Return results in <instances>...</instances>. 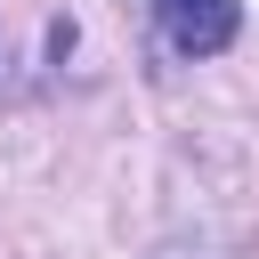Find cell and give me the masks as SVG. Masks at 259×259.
Here are the masks:
<instances>
[{"label":"cell","instance_id":"1","mask_svg":"<svg viewBox=\"0 0 259 259\" xmlns=\"http://www.w3.org/2000/svg\"><path fill=\"white\" fill-rule=\"evenodd\" d=\"M154 24L178 57H219L243 32V0H154Z\"/></svg>","mask_w":259,"mask_h":259}]
</instances>
